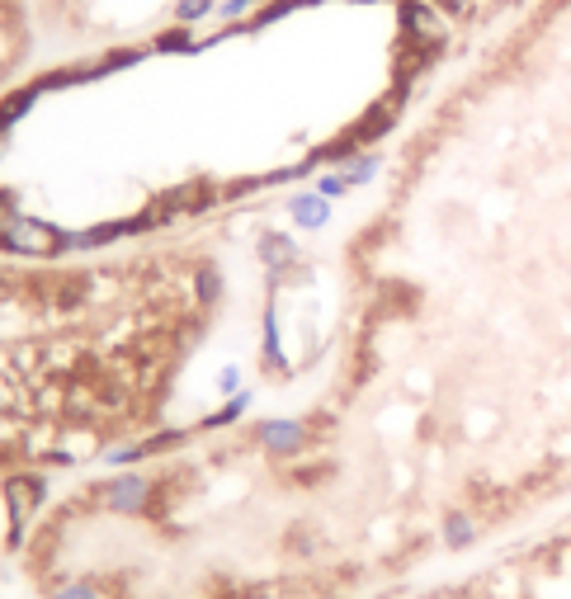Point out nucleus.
I'll return each mask as SVG.
<instances>
[{
    "mask_svg": "<svg viewBox=\"0 0 571 599\" xmlns=\"http://www.w3.org/2000/svg\"><path fill=\"white\" fill-rule=\"evenodd\" d=\"M402 29H406V48H420V52H430V57L449 43V15L439 10L435 0H406Z\"/></svg>",
    "mask_w": 571,
    "mask_h": 599,
    "instance_id": "obj_1",
    "label": "nucleus"
},
{
    "mask_svg": "<svg viewBox=\"0 0 571 599\" xmlns=\"http://www.w3.org/2000/svg\"><path fill=\"white\" fill-rule=\"evenodd\" d=\"M0 246L15 250V255H62L67 250V236L48 227V222H34V217H15L5 232H0Z\"/></svg>",
    "mask_w": 571,
    "mask_h": 599,
    "instance_id": "obj_2",
    "label": "nucleus"
},
{
    "mask_svg": "<svg viewBox=\"0 0 571 599\" xmlns=\"http://www.w3.org/2000/svg\"><path fill=\"white\" fill-rule=\"evenodd\" d=\"M152 500H156V486L147 482V477H133V472L100 486V505H109L118 515H147Z\"/></svg>",
    "mask_w": 571,
    "mask_h": 599,
    "instance_id": "obj_3",
    "label": "nucleus"
},
{
    "mask_svg": "<svg viewBox=\"0 0 571 599\" xmlns=\"http://www.w3.org/2000/svg\"><path fill=\"white\" fill-rule=\"evenodd\" d=\"M43 491H48V486H43V477H29V472L5 482V500H10V515H15V543H19V529H24V524H29V515L38 510Z\"/></svg>",
    "mask_w": 571,
    "mask_h": 599,
    "instance_id": "obj_4",
    "label": "nucleus"
},
{
    "mask_svg": "<svg viewBox=\"0 0 571 599\" xmlns=\"http://www.w3.org/2000/svg\"><path fill=\"white\" fill-rule=\"evenodd\" d=\"M260 439H265L269 453H279V458H293V453L307 449L312 430H307L303 420H269L265 430H260Z\"/></svg>",
    "mask_w": 571,
    "mask_h": 599,
    "instance_id": "obj_5",
    "label": "nucleus"
},
{
    "mask_svg": "<svg viewBox=\"0 0 571 599\" xmlns=\"http://www.w3.org/2000/svg\"><path fill=\"white\" fill-rule=\"evenodd\" d=\"M260 255H265V265L274 269V274H288V269L298 265V246H293L288 236H279V232H269L265 241H260Z\"/></svg>",
    "mask_w": 571,
    "mask_h": 599,
    "instance_id": "obj_6",
    "label": "nucleus"
},
{
    "mask_svg": "<svg viewBox=\"0 0 571 599\" xmlns=\"http://www.w3.org/2000/svg\"><path fill=\"white\" fill-rule=\"evenodd\" d=\"M288 213L298 227H326V217H331V199H321V194H298V199L288 203Z\"/></svg>",
    "mask_w": 571,
    "mask_h": 599,
    "instance_id": "obj_7",
    "label": "nucleus"
},
{
    "mask_svg": "<svg viewBox=\"0 0 571 599\" xmlns=\"http://www.w3.org/2000/svg\"><path fill=\"white\" fill-rule=\"evenodd\" d=\"M472 538H477V519L463 515V510L444 515V543H449V548H468Z\"/></svg>",
    "mask_w": 571,
    "mask_h": 599,
    "instance_id": "obj_8",
    "label": "nucleus"
},
{
    "mask_svg": "<svg viewBox=\"0 0 571 599\" xmlns=\"http://www.w3.org/2000/svg\"><path fill=\"white\" fill-rule=\"evenodd\" d=\"M340 175H345L350 184H369L373 175H378V156H373V151H359V156H350V161H345V170H340Z\"/></svg>",
    "mask_w": 571,
    "mask_h": 599,
    "instance_id": "obj_9",
    "label": "nucleus"
},
{
    "mask_svg": "<svg viewBox=\"0 0 571 599\" xmlns=\"http://www.w3.org/2000/svg\"><path fill=\"white\" fill-rule=\"evenodd\" d=\"M52 599H104V590L95 581H62L48 590Z\"/></svg>",
    "mask_w": 571,
    "mask_h": 599,
    "instance_id": "obj_10",
    "label": "nucleus"
},
{
    "mask_svg": "<svg viewBox=\"0 0 571 599\" xmlns=\"http://www.w3.org/2000/svg\"><path fill=\"white\" fill-rule=\"evenodd\" d=\"M29 104H34V90H19V95H10V100L0 104V128L19 123V118L29 114Z\"/></svg>",
    "mask_w": 571,
    "mask_h": 599,
    "instance_id": "obj_11",
    "label": "nucleus"
},
{
    "mask_svg": "<svg viewBox=\"0 0 571 599\" xmlns=\"http://www.w3.org/2000/svg\"><path fill=\"white\" fill-rule=\"evenodd\" d=\"M222 15L227 19H251V15H260V0H227Z\"/></svg>",
    "mask_w": 571,
    "mask_h": 599,
    "instance_id": "obj_12",
    "label": "nucleus"
},
{
    "mask_svg": "<svg viewBox=\"0 0 571 599\" xmlns=\"http://www.w3.org/2000/svg\"><path fill=\"white\" fill-rule=\"evenodd\" d=\"M345 189H350V180H345V175H321V184H317L321 199H340Z\"/></svg>",
    "mask_w": 571,
    "mask_h": 599,
    "instance_id": "obj_13",
    "label": "nucleus"
},
{
    "mask_svg": "<svg viewBox=\"0 0 571 599\" xmlns=\"http://www.w3.org/2000/svg\"><path fill=\"white\" fill-rule=\"evenodd\" d=\"M208 15V0H180V19H203Z\"/></svg>",
    "mask_w": 571,
    "mask_h": 599,
    "instance_id": "obj_14",
    "label": "nucleus"
},
{
    "mask_svg": "<svg viewBox=\"0 0 571 599\" xmlns=\"http://www.w3.org/2000/svg\"><path fill=\"white\" fill-rule=\"evenodd\" d=\"M439 10H444V15H468L472 5H477V0H435Z\"/></svg>",
    "mask_w": 571,
    "mask_h": 599,
    "instance_id": "obj_15",
    "label": "nucleus"
},
{
    "mask_svg": "<svg viewBox=\"0 0 571 599\" xmlns=\"http://www.w3.org/2000/svg\"><path fill=\"white\" fill-rule=\"evenodd\" d=\"M15 217H19V213H15V199H5V194H0V232H5Z\"/></svg>",
    "mask_w": 571,
    "mask_h": 599,
    "instance_id": "obj_16",
    "label": "nucleus"
}]
</instances>
